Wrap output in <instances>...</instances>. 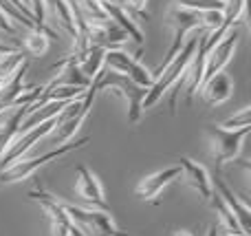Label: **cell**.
Listing matches in <instances>:
<instances>
[{
  "label": "cell",
  "instance_id": "cell-10",
  "mask_svg": "<svg viewBox=\"0 0 251 236\" xmlns=\"http://www.w3.org/2000/svg\"><path fill=\"white\" fill-rule=\"evenodd\" d=\"M178 177H181V168L178 166H168V168H163V170L152 172V175L143 177L137 184L134 197L146 203H159V197L163 194V190L168 188L172 181H176Z\"/></svg>",
  "mask_w": 251,
  "mask_h": 236
},
{
  "label": "cell",
  "instance_id": "cell-21",
  "mask_svg": "<svg viewBox=\"0 0 251 236\" xmlns=\"http://www.w3.org/2000/svg\"><path fill=\"white\" fill-rule=\"evenodd\" d=\"M176 7L192 9V11H223L225 2L221 0H174Z\"/></svg>",
  "mask_w": 251,
  "mask_h": 236
},
{
  "label": "cell",
  "instance_id": "cell-1",
  "mask_svg": "<svg viewBox=\"0 0 251 236\" xmlns=\"http://www.w3.org/2000/svg\"><path fill=\"white\" fill-rule=\"evenodd\" d=\"M196 42H199V38L187 40V42L183 44V49L176 53V57H174L170 64H165L161 71L152 73L154 82H152V86L148 88V93H146V100H143V104H141L143 110L152 108L156 102L163 100V95L170 91V88L176 86V91L170 95V110H172V115H176L178 84H183V78H185V73H187V66H190L192 55H194V51H196Z\"/></svg>",
  "mask_w": 251,
  "mask_h": 236
},
{
  "label": "cell",
  "instance_id": "cell-32",
  "mask_svg": "<svg viewBox=\"0 0 251 236\" xmlns=\"http://www.w3.org/2000/svg\"><path fill=\"white\" fill-rule=\"evenodd\" d=\"M2 84H4V79H0V88H2Z\"/></svg>",
  "mask_w": 251,
  "mask_h": 236
},
{
  "label": "cell",
  "instance_id": "cell-22",
  "mask_svg": "<svg viewBox=\"0 0 251 236\" xmlns=\"http://www.w3.org/2000/svg\"><path fill=\"white\" fill-rule=\"evenodd\" d=\"M221 128H227V131H238V128L251 126V106H245L240 108L236 115H231L229 119H225L223 124H218Z\"/></svg>",
  "mask_w": 251,
  "mask_h": 236
},
{
  "label": "cell",
  "instance_id": "cell-9",
  "mask_svg": "<svg viewBox=\"0 0 251 236\" xmlns=\"http://www.w3.org/2000/svg\"><path fill=\"white\" fill-rule=\"evenodd\" d=\"M55 119L57 117L49 119V122L40 124V126L29 128V131H25V132H20V135L13 139V144L9 146V150L2 155V159H0V170H4V168L11 166V163H16L18 159H22V155L29 153V150L33 148V146L38 144L40 139H44V137H47L49 132L53 131V126H55Z\"/></svg>",
  "mask_w": 251,
  "mask_h": 236
},
{
  "label": "cell",
  "instance_id": "cell-4",
  "mask_svg": "<svg viewBox=\"0 0 251 236\" xmlns=\"http://www.w3.org/2000/svg\"><path fill=\"white\" fill-rule=\"evenodd\" d=\"M62 208H64L66 216L73 221V225H77L86 236H130L128 232H122L117 228L110 212L79 208V206H71V203H62Z\"/></svg>",
  "mask_w": 251,
  "mask_h": 236
},
{
  "label": "cell",
  "instance_id": "cell-7",
  "mask_svg": "<svg viewBox=\"0 0 251 236\" xmlns=\"http://www.w3.org/2000/svg\"><path fill=\"white\" fill-rule=\"evenodd\" d=\"M104 69L126 75L128 79H132L134 84H139L143 88H150L152 82H154L152 73L137 60V55H130V53L122 51V49H108L104 53Z\"/></svg>",
  "mask_w": 251,
  "mask_h": 236
},
{
  "label": "cell",
  "instance_id": "cell-30",
  "mask_svg": "<svg viewBox=\"0 0 251 236\" xmlns=\"http://www.w3.org/2000/svg\"><path fill=\"white\" fill-rule=\"evenodd\" d=\"M20 2L25 4V7H26V9H29V11H31V0H20ZM31 13H33V11H31Z\"/></svg>",
  "mask_w": 251,
  "mask_h": 236
},
{
  "label": "cell",
  "instance_id": "cell-26",
  "mask_svg": "<svg viewBox=\"0 0 251 236\" xmlns=\"http://www.w3.org/2000/svg\"><path fill=\"white\" fill-rule=\"evenodd\" d=\"M16 49H20V47H16V44H7V42H2V40H0V55H7V53L16 51Z\"/></svg>",
  "mask_w": 251,
  "mask_h": 236
},
{
  "label": "cell",
  "instance_id": "cell-24",
  "mask_svg": "<svg viewBox=\"0 0 251 236\" xmlns=\"http://www.w3.org/2000/svg\"><path fill=\"white\" fill-rule=\"evenodd\" d=\"M31 11H33L35 25L42 26V29H49L47 26V11H44V0H31Z\"/></svg>",
  "mask_w": 251,
  "mask_h": 236
},
{
  "label": "cell",
  "instance_id": "cell-18",
  "mask_svg": "<svg viewBox=\"0 0 251 236\" xmlns=\"http://www.w3.org/2000/svg\"><path fill=\"white\" fill-rule=\"evenodd\" d=\"M209 203L214 206V210L218 212V230H223V232H240V225H238V221H236V216L231 214V210L223 203V199L218 197L216 192L212 194V199H209Z\"/></svg>",
  "mask_w": 251,
  "mask_h": 236
},
{
  "label": "cell",
  "instance_id": "cell-28",
  "mask_svg": "<svg viewBox=\"0 0 251 236\" xmlns=\"http://www.w3.org/2000/svg\"><path fill=\"white\" fill-rule=\"evenodd\" d=\"M172 236H192V232H187V230H178V232H174Z\"/></svg>",
  "mask_w": 251,
  "mask_h": 236
},
{
  "label": "cell",
  "instance_id": "cell-2",
  "mask_svg": "<svg viewBox=\"0 0 251 236\" xmlns=\"http://www.w3.org/2000/svg\"><path fill=\"white\" fill-rule=\"evenodd\" d=\"M93 84H95L97 93L110 91L122 97L126 102V106H128V122L130 124H137L139 119H141V115H143L141 104H143V100H146L148 88L134 84L132 79H128L126 75H119V73H115V71H106V69L93 79Z\"/></svg>",
  "mask_w": 251,
  "mask_h": 236
},
{
  "label": "cell",
  "instance_id": "cell-29",
  "mask_svg": "<svg viewBox=\"0 0 251 236\" xmlns=\"http://www.w3.org/2000/svg\"><path fill=\"white\" fill-rule=\"evenodd\" d=\"M223 236H247V234H243V232H223Z\"/></svg>",
  "mask_w": 251,
  "mask_h": 236
},
{
  "label": "cell",
  "instance_id": "cell-12",
  "mask_svg": "<svg viewBox=\"0 0 251 236\" xmlns=\"http://www.w3.org/2000/svg\"><path fill=\"white\" fill-rule=\"evenodd\" d=\"M178 168H181L183 181H185L192 190H196L203 201H209L214 194V185H212V177H209L207 168L196 163L194 159H190V157L178 159Z\"/></svg>",
  "mask_w": 251,
  "mask_h": 236
},
{
  "label": "cell",
  "instance_id": "cell-5",
  "mask_svg": "<svg viewBox=\"0 0 251 236\" xmlns=\"http://www.w3.org/2000/svg\"><path fill=\"white\" fill-rule=\"evenodd\" d=\"M209 137V153L216 159V166L223 168L225 163L238 159L240 150H243V141L245 137L249 135V126L238 128V131H227V128L221 126H207L205 128Z\"/></svg>",
  "mask_w": 251,
  "mask_h": 236
},
{
  "label": "cell",
  "instance_id": "cell-13",
  "mask_svg": "<svg viewBox=\"0 0 251 236\" xmlns=\"http://www.w3.org/2000/svg\"><path fill=\"white\" fill-rule=\"evenodd\" d=\"M212 185H214V192L223 199V203H225V206L231 210V214L236 216V221H238V225H240V232L249 236V230H251V210H249V206L236 197V192L223 181L221 175L214 177Z\"/></svg>",
  "mask_w": 251,
  "mask_h": 236
},
{
  "label": "cell",
  "instance_id": "cell-25",
  "mask_svg": "<svg viewBox=\"0 0 251 236\" xmlns=\"http://www.w3.org/2000/svg\"><path fill=\"white\" fill-rule=\"evenodd\" d=\"M0 31H4V33H13V31H16V25H13L11 18L4 11H0Z\"/></svg>",
  "mask_w": 251,
  "mask_h": 236
},
{
  "label": "cell",
  "instance_id": "cell-33",
  "mask_svg": "<svg viewBox=\"0 0 251 236\" xmlns=\"http://www.w3.org/2000/svg\"><path fill=\"white\" fill-rule=\"evenodd\" d=\"M221 2H227V0H221Z\"/></svg>",
  "mask_w": 251,
  "mask_h": 236
},
{
  "label": "cell",
  "instance_id": "cell-34",
  "mask_svg": "<svg viewBox=\"0 0 251 236\" xmlns=\"http://www.w3.org/2000/svg\"><path fill=\"white\" fill-rule=\"evenodd\" d=\"M117 2H124V0H117Z\"/></svg>",
  "mask_w": 251,
  "mask_h": 236
},
{
  "label": "cell",
  "instance_id": "cell-17",
  "mask_svg": "<svg viewBox=\"0 0 251 236\" xmlns=\"http://www.w3.org/2000/svg\"><path fill=\"white\" fill-rule=\"evenodd\" d=\"M55 38L51 29H29V33L22 40V51L29 55H44L51 47V40Z\"/></svg>",
  "mask_w": 251,
  "mask_h": 236
},
{
  "label": "cell",
  "instance_id": "cell-19",
  "mask_svg": "<svg viewBox=\"0 0 251 236\" xmlns=\"http://www.w3.org/2000/svg\"><path fill=\"white\" fill-rule=\"evenodd\" d=\"M247 16V0H227L225 9H223V22L229 29H234L238 22L245 20Z\"/></svg>",
  "mask_w": 251,
  "mask_h": 236
},
{
  "label": "cell",
  "instance_id": "cell-3",
  "mask_svg": "<svg viewBox=\"0 0 251 236\" xmlns=\"http://www.w3.org/2000/svg\"><path fill=\"white\" fill-rule=\"evenodd\" d=\"M88 144H91V137H84V139H79V141H66V144L57 146L55 150H49L42 157L18 159L16 163H11V166H7L4 170H0V184H18V181L29 179L38 168L47 166L49 161H55V159H60V157H66V155H71L73 150H79Z\"/></svg>",
  "mask_w": 251,
  "mask_h": 236
},
{
  "label": "cell",
  "instance_id": "cell-16",
  "mask_svg": "<svg viewBox=\"0 0 251 236\" xmlns=\"http://www.w3.org/2000/svg\"><path fill=\"white\" fill-rule=\"evenodd\" d=\"M25 73H26V62H22V64L16 69V73H13L9 79H4L2 88H0V113L13 108V102L25 93V86H22Z\"/></svg>",
  "mask_w": 251,
  "mask_h": 236
},
{
  "label": "cell",
  "instance_id": "cell-23",
  "mask_svg": "<svg viewBox=\"0 0 251 236\" xmlns=\"http://www.w3.org/2000/svg\"><path fill=\"white\" fill-rule=\"evenodd\" d=\"M124 9L130 13V16L137 18H146L148 20V0H124Z\"/></svg>",
  "mask_w": 251,
  "mask_h": 236
},
{
  "label": "cell",
  "instance_id": "cell-6",
  "mask_svg": "<svg viewBox=\"0 0 251 236\" xmlns=\"http://www.w3.org/2000/svg\"><path fill=\"white\" fill-rule=\"evenodd\" d=\"M201 13L203 11H192V9H183V7H174L172 11H170V25H172V44H170L168 49V55H165L163 64L159 66L156 71H161L165 64H170V62L176 57V53L183 49V44L187 42L185 35L190 33V31L194 29H203V18H201Z\"/></svg>",
  "mask_w": 251,
  "mask_h": 236
},
{
  "label": "cell",
  "instance_id": "cell-15",
  "mask_svg": "<svg viewBox=\"0 0 251 236\" xmlns=\"http://www.w3.org/2000/svg\"><path fill=\"white\" fill-rule=\"evenodd\" d=\"M26 108H9L4 113H0V159L9 150V146L13 144V139L18 137L20 131V122L25 119Z\"/></svg>",
  "mask_w": 251,
  "mask_h": 236
},
{
  "label": "cell",
  "instance_id": "cell-20",
  "mask_svg": "<svg viewBox=\"0 0 251 236\" xmlns=\"http://www.w3.org/2000/svg\"><path fill=\"white\" fill-rule=\"evenodd\" d=\"M22 62H26L22 49H16V51L7 53V55H0V79H9Z\"/></svg>",
  "mask_w": 251,
  "mask_h": 236
},
{
  "label": "cell",
  "instance_id": "cell-11",
  "mask_svg": "<svg viewBox=\"0 0 251 236\" xmlns=\"http://www.w3.org/2000/svg\"><path fill=\"white\" fill-rule=\"evenodd\" d=\"M236 49H238V33H236V29H229L225 35H223L221 42L209 51L207 60H205V69H203V82L209 79L212 75L225 71V66L234 60Z\"/></svg>",
  "mask_w": 251,
  "mask_h": 236
},
{
  "label": "cell",
  "instance_id": "cell-14",
  "mask_svg": "<svg viewBox=\"0 0 251 236\" xmlns=\"http://www.w3.org/2000/svg\"><path fill=\"white\" fill-rule=\"evenodd\" d=\"M201 97L207 106H221L234 95V79L227 73H216L201 84Z\"/></svg>",
  "mask_w": 251,
  "mask_h": 236
},
{
  "label": "cell",
  "instance_id": "cell-31",
  "mask_svg": "<svg viewBox=\"0 0 251 236\" xmlns=\"http://www.w3.org/2000/svg\"><path fill=\"white\" fill-rule=\"evenodd\" d=\"M100 2H113V0H100Z\"/></svg>",
  "mask_w": 251,
  "mask_h": 236
},
{
  "label": "cell",
  "instance_id": "cell-27",
  "mask_svg": "<svg viewBox=\"0 0 251 236\" xmlns=\"http://www.w3.org/2000/svg\"><path fill=\"white\" fill-rule=\"evenodd\" d=\"M207 236H221V230H218V225H209Z\"/></svg>",
  "mask_w": 251,
  "mask_h": 236
},
{
  "label": "cell",
  "instance_id": "cell-8",
  "mask_svg": "<svg viewBox=\"0 0 251 236\" xmlns=\"http://www.w3.org/2000/svg\"><path fill=\"white\" fill-rule=\"evenodd\" d=\"M75 194L86 203L91 210L108 212V201L104 197V188L97 175H93L86 166L75 168Z\"/></svg>",
  "mask_w": 251,
  "mask_h": 236
}]
</instances>
